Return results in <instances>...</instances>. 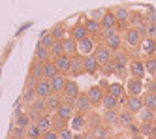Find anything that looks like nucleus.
Returning a JSON list of instances; mask_svg holds the SVG:
<instances>
[{
	"instance_id": "c85d7f7f",
	"label": "nucleus",
	"mask_w": 156,
	"mask_h": 139,
	"mask_svg": "<svg viewBox=\"0 0 156 139\" xmlns=\"http://www.w3.org/2000/svg\"><path fill=\"white\" fill-rule=\"evenodd\" d=\"M141 49H143V53H147V55H154L156 53V40L143 38L141 40Z\"/></svg>"
},
{
	"instance_id": "8fccbe9b",
	"label": "nucleus",
	"mask_w": 156,
	"mask_h": 139,
	"mask_svg": "<svg viewBox=\"0 0 156 139\" xmlns=\"http://www.w3.org/2000/svg\"><path fill=\"white\" fill-rule=\"evenodd\" d=\"M104 13H105L104 9H92V11H90V19H94V21H102Z\"/></svg>"
},
{
	"instance_id": "3c124183",
	"label": "nucleus",
	"mask_w": 156,
	"mask_h": 139,
	"mask_svg": "<svg viewBox=\"0 0 156 139\" xmlns=\"http://www.w3.org/2000/svg\"><path fill=\"white\" fill-rule=\"evenodd\" d=\"M41 139H58V132H55V130H47V132H43Z\"/></svg>"
},
{
	"instance_id": "2eb2a0df",
	"label": "nucleus",
	"mask_w": 156,
	"mask_h": 139,
	"mask_svg": "<svg viewBox=\"0 0 156 139\" xmlns=\"http://www.w3.org/2000/svg\"><path fill=\"white\" fill-rule=\"evenodd\" d=\"M73 111H75L73 105L62 102V105L57 109V119H60V120H64V122H68V120H72V117H73Z\"/></svg>"
},
{
	"instance_id": "f3484780",
	"label": "nucleus",
	"mask_w": 156,
	"mask_h": 139,
	"mask_svg": "<svg viewBox=\"0 0 156 139\" xmlns=\"http://www.w3.org/2000/svg\"><path fill=\"white\" fill-rule=\"evenodd\" d=\"M143 107H145V105H143V98H141V96H128V98H126V109L132 111L133 115L139 113Z\"/></svg>"
},
{
	"instance_id": "f257e3e1",
	"label": "nucleus",
	"mask_w": 156,
	"mask_h": 139,
	"mask_svg": "<svg viewBox=\"0 0 156 139\" xmlns=\"http://www.w3.org/2000/svg\"><path fill=\"white\" fill-rule=\"evenodd\" d=\"M102 36H104L105 45L113 53L120 49V45H122V34H119L117 30H102Z\"/></svg>"
},
{
	"instance_id": "de8ad7c7",
	"label": "nucleus",
	"mask_w": 156,
	"mask_h": 139,
	"mask_svg": "<svg viewBox=\"0 0 156 139\" xmlns=\"http://www.w3.org/2000/svg\"><path fill=\"white\" fill-rule=\"evenodd\" d=\"M58 139H73V130L72 128H62V130H58Z\"/></svg>"
},
{
	"instance_id": "4d7b16f0",
	"label": "nucleus",
	"mask_w": 156,
	"mask_h": 139,
	"mask_svg": "<svg viewBox=\"0 0 156 139\" xmlns=\"http://www.w3.org/2000/svg\"><path fill=\"white\" fill-rule=\"evenodd\" d=\"M83 139H94L90 132H83Z\"/></svg>"
},
{
	"instance_id": "a19ab883",
	"label": "nucleus",
	"mask_w": 156,
	"mask_h": 139,
	"mask_svg": "<svg viewBox=\"0 0 156 139\" xmlns=\"http://www.w3.org/2000/svg\"><path fill=\"white\" fill-rule=\"evenodd\" d=\"M51 60H55V59H58V56H62L64 55V47H62V41H55L53 45H51Z\"/></svg>"
},
{
	"instance_id": "c756f323",
	"label": "nucleus",
	"mask_w": 156,
	"mask_h": 139,
	"mask_svg": "<svg viewBox=\"0 0 156 139\" xmlns=\"http://www.w3.org/2000/svg\"><path fill=\"white\" fill-rule=\"evenodd\" d=\"M32 79H36V81H40V79H43V62H38V60H34V64H32V68H30V73H28Z\"/></svg>"
},
{
	"instance_id": "a211bd4d",
	"label": "nucleus",
	"mask_w": 156,
	"mask_h": 139,
	"mask_svg": "<svg viewBox=\"0 0 156 139\" xmlns=\"http://www.w3.org/2000/svg\"><path fill=\"white\" fill-rule=\"evenodd\" d=\"M100 23H102V30H117V17L113 11H105Z\"/></svg>"
},
{
	"instance_id": "bb28decb",
	"label": "nucleus",
	"mask_w": 156,
	"mask_h": 139,
	"mask_svg": "<svg viewBox=\"0 0 156 139\" xmlns=\"http://www.w3.org/2000/svg\"><path fill=\"white\" fill-rule=\"evenodd\" d=\"M102 120H104L105 126L119 124V113H117V109H109V111H105V113H104V117H102Z\"/></svg>"
},
{
	"instance_id": "a878e982",
	"label": "nucleus",
	"mask_w": 156,
	"mask_h": 139,
	"mask_svg": "<svg viewBox=\"0 0 156 139\" xmlns=\"http://www.w3.org/2000/svg\"><path fill=\"white\" fill-rule=\"evenodd\" d=\"M130 56H128V53H124V51H115V55H113V62L115 64H119V66H124V68H128V64H130Z\"/></svg>"
},
{
	"instance_id": "13d9d810",
	"label": "nucleus",
	"mask_w": 156,
	"mask_h": 139,
	"mask_svg": "<svg viewBox=\"0 0 156 139\" xmlns=\"http://www.w3.org/2000/svg\"><path fill=\"white\" fill-rule=\"evenodd\" d=\"M73 139H83V132H77V134H73Z\"/></svg>"
},
{
	"instance_id": "72a5a7b5",
	"label": "nucleus",
	"mask_w": 156,
	"mask_h": 139,
	"mask_svg": "<svg viewBox=\"0 0 156 139\" xmlns=\"http://www.w3.org/2000/svg\"><path fill=\"white\" fill-rule=\"evenodd\" d=\"M107 92H109V94H113V96H117V98H120V96H124V85L119 83V81H115V83H109Z\"/></svg>"
},
{
	"instance_id": "5fc2aeb1",
	"label": "nucleus",
	"mask_w": 156,
	"mask_h": 139,
	"mask_svg": "<svg viewBox=\"0 0 156 139\" xmlns=\"http://www.w3.org/2000/svg\"><path fill=\"white\" fill-rule=\"evenodd\" d=\"M145 88H147V92H152V94H156V79H152L151 83L145 85Z\"/></svg>"
},
{
	"instance_id": "7c9ffc66",
	"label": "nucleus",
	"mask_w": 156,
	"mask_h": 139,
	"mask_svg": "<svg viewBox=\"0 0 156 139\" xmlns=\"http://www.w3.org/2000/svg\"><path fill=\"white\" fill-rule=\"evenodd\" d=\"M128 23H130V27L137 28L139 25H143V23H147V19H145V15H141L139 11H132V13H130V17H128Z\"/></svg>"
},
{
	"instance_id": "9d476101",
	"label": "nucleus",
	"mask_w": 156,
	"mask_h": 139,
	"mask_svg": "<svg viewBox=\"0 0 156 139\" xmlns=\"http://www.w3.org/2000/svg\"><path fill=\"white\" fill-rule=\"evenodd\" d=\"M83 70H85V73H90V75H96L100 72V64L92 55L83 56Z\"/></svg>"
},
{
	"instance_id": "e433bc0d",
	"label": "nucleus",
	"mask_w": 156,
	"mask_h": 139,
	"mask_svg": "<svg viewBox=\"0 0 156 139\" xmlns=\"http://www.w3.org/2000/svg\"><path fill=\"white\" fill-rule=\"evenodd\" d=\"M41 135H43V132L38 128L36 122H32L28 128H27V137H28V139H41Z\"/></svg>"
},
{
	"instance_id": "1a4fd4ad",
	"label": "nucleus",
	"mask_w": 156,
	"mask_h": 139,
	"mask_svg": "<svg viewBox=\"0 0 156 139\" xmlns=\"http://www.w3.org/2000/svg\"><path fill=\"white\" fill-rule=\"evenodd\" d=\"M145 85H143V79H136V77H130L128 83H126V90L130 96H141Z\"/></svg>"
},
{
	"instance_id": "5701e85b",
	"label": "nucleus",
	"mask_w": 156,
	"mask_h": 139,
	"mask_svg": "<svg viewBox=\"0 0 156 139\" xmlns=\"http://www.w3.org/2000/svg\"><path fill=\"white\" fill-rule=\"evenodd\" d=\"M102 107L105 109V111H109V109H117L119 107V98L117 96H113V94H104V100H102Z\"/></svg>"
},
{
	"instance_id": "37998d69",
	"label": "nucleus",
	"mask_w": 156,
	"mask_h": 139,
	"mask_svg": "<svg viewBox=\"0 0 156 139\" xmlns=\"http://www.w3.org/2000/svg\"><path fill=\"white\" fill-rule=\"evenodd\" d=\"M145 70H147V73L156 77V59L154 56H149L147 60H145Z\"/></svg>"
},
{
	"instance_id": "680f3d73",
	"label": "nucleus",
	"mask_w": 156,
	"mask_h": 139,
	"mask_svg": "<svg viewBox=\"0 0 156 139\" xmlns=\"http://www.w3.org/2000/svg\"><path fill=\"white\" fill-rule=\"evenodd\" d=\"M147 139H156V137H154V135H151V137H147Z\"/></svg>"
},
{
	"instance_id": "6e6d98bb",
	"label": "nucleus",
	"mask_w": 156,
	"mask_h": 139,
	"mask_svg": "<svg viewBox=\"0 0 156 139\" xmlns=\"http://www.w3.org/2000/svg\"><path fill=\"white\" fill-rule=\"evenodd\" d=\"M128 130H130L132 135H137V134H139V124H130V126H128Z\"/></svg>"
},
{
	"instance_id": "a18cd8bd",
	"label": "nucleus",
	"mask_w": 156,
	"mask_h": 139,
	"mask_svg": "<svg viewBox=\"0 0 156 139\" xmlns=\"http://www.w3.org/2000/svg\"><path fill=\"white\" fill-rule=\"evenodd\" d=\"M9 137L12 139H25L27 137V128H19V126H15V128L9 132Z\"/></svg>"
},
{
	"instance_id": "58836bf2",
	"label": "nucleus",
	"mask_w": 156,
	"mask_h": 139,
	"mask_svg": "<svg viewBox=\"0 0 156 139\" xmlns=\"http://www.w3.org/2000/svg\"><path fill=\"white\" fill-rule=\"evenodd\" d=\"M38 96H36V90L34 87H25V92H23V96H21V100H23L25 103H32Z\"/></svg>"
},
{
	"instance_id": "423d86ee",
	"label": "nucleus",
	"mask_w": 156,
	"mask_h": 139,
	"mask_svg": "<svg viewBox=\"0 0 156 139\" xmlns=\"http://www.w3.org/2000/svg\"><path fill=\"white\" fill-rule=\"evenodd\" d=\"M77 96H79V85H77L75 79H68V81H66L64 90H62V100H64V98H70V100L75 102Z\"/></svg>"
},
{
	"instance_id": "f8f14e48",
	"label": "nucleus",
	"mask_w": 156,
	"mask_h": 139,
	"mask_svg": "<svg viewBox=\"0 0 156 139\" xmlns=\"http://www.w3.org/2000/svg\"><path fill=\"white\" fill-rule=\"evenodd\" d=\"M55 66H57L58 73H62V75H70L72 56H68V55H62V56H58V59H55Z\"/></svg>"
},
{
	"instance_id": "2f4dec72",
	"label": "nucleus",
	"mask_w": 156,
	"mask_h": 139,
	"mask_svg": "<svg viewBox=\"0 0 156 139\" xmlns=\"http://www.w3.org/2000/svg\"><path fill=\"white\" fill-rule=\"evenodd\" d=\"M85 27H87V30H88V34H90V36H96V34L102 32V23H100V21H94V19H88V21L85 23Z\"/></svg>"
},
{
	"instance_id": "4c0bfd02",
	"label": "nucleus",
	"mask_w": 156,
	"mask_h": 139,
	"mask_svg": "<svg viewBox=\"0 0 156 139\" xmlns=\"http://www.w3.org/2000/svg\"><path fill=\"white\" fill-rule=\"evenodd\" d=\"M113 13H115L117 21H128V17H130L132 11H130L128 8H124V6H119V8H115V9H113Z\"/></svg>"
},
{
	"instance_id": "4be33fe9",
	"label": "nucleus",
	"mask_w": 156,
	"mask_h": 139,
	"mask_svg": "<svg viewBox=\"0 0 156 139\" xmlns=\"http://www.w3.org/2000/svg\"><path fill=\"white\" fill-rule=\"evenodd\" d=\"M62 47H64V55H68V56L79 55V53H77V41H75L72 36L66 38V40H62Z\"/></svg>"
},
{
	"instance_id": "09e8293b",
	"label": "nucleus",
	"mask_w": 156,
	"mask_h": 139,
	"mask_svg": "<svg viewBox=\"0 0 156 139\" xmlns=\"http://www.w3.org/2000/svg\"><path fill=\"white\" fill-rule=\"evenodd\" d=\"M147 38L156 40V23H149V27H147Z\"/></svg>"
},
{
	"instance_id": "79ce46f5",
	"label": "nucleus",
	"mask_w": 156,
	"mask_h": 139,
	"mask_svg": "<svg viewBox=\"0 0 156 139\" xmlns=\"http://www.w3.org/2000/svg\"><path fill=\"white\" fill-rule=\"evenodd\" d=\"M137 115H139V120L141 122H152L154 120V111H151L149 107H143Z\"/></svg>"
},
{
	"instance_id": "0eeeda50",
	"label": "nucleus",
	"mask_w": 156,
	"mask_h": 139,
	"mask_svg": "<svg viewBox=\"0 0 156 139\" xmlns=\"http://www.w3.org/2000/svg\"><path fill=\"white\" fill-rule=\"evenodd\" d=\"M96 49V45H94V40L88 36L81 41H77V53H79L81 56H87V55H92Z\"/></svg>"
},
{
	"instance_id": "ddd939ff",
	"label": "nucleus",
	"mask_w": 156,
	"mask_h": 139,
	"mask_svg": "<svg viewBox=\"0 0 156 139\" xmlns=\"http://www.w3.org/2000/svg\"><path fill=\"white\" fill-rule=\"evenodd\" d=\"M45 100V109H47V113H57V109L62 105V98L58 96V94H51L47 96V98H43Z\"/></svg>"
},
{
	"instance_id": "20e7f679",
	"label": "nucleus",
	"mask_w": 156,
	"mask_h": 139,
	"mask_svg": "<svg viewBox=\"0 0 156 139\" xmlns=\"http://www.w3.org/2000/svg\"><path fill=\"white\" fill-rule=\"evenodd\" d=\"M141 34L137 32V28L130 27L124 34H122V41H126V45H130V47H139L141 45Z\"/></svg>"
},
{
	"instance_id": "603ef678",
	"label": "nucleus",
	"mask_w": 156,
	"mask_h": 139,
	"mask_svg": "<svg viewBox=\"0 0 156 139\" xmlns=\"http://www.w3.org/2000/svg\"><path fill=\"white\" fill-rule=\"evenodd\" d=\"M145 19H147V23H156V9L149 8V11H147V15H145Z\"/></svg>"
},
{
	"instance_id": "c03bdc74",
	"label": "nucleus",
	"mask_w": 156,
	"mask_h": 139,
	"mask_svg": "<svg viewBox=\"0 0 156 139\" xmlns=\"http://www.w3.org/2000/svg\"><path fill=\"white\" fill-rule=\"evenodd\" d=\"M152 124L154 122H141L139 124V134L143 137H151L152 135Z\"/></svg>"
},
{
	"instance_id": "9b49d317",
	"label": "nucleus",
	"mask_w": 156,
	"mask_h": 139,
	"mask_svg": "<svg viewBox=\"0 0 156 139\" xmlns=\"http://www.w3.org/2000/svg\"><path fill=\"white\" fill-rule=\"evenodd\" d=\"M73 107H75V111H79L83 115V113H88L92 109V103H90V100H88L87 94H79L73 102Z\"/></svg>"
},
{
	"instance_id": "4468645a",
	"label": "nucleus",
	"mask_w": 156,
	"mask_h": 139,
	"mask_svg": "<svg viewBox=\"0 0 156 139\" xmlns=\"http://www.w3.org/2000/svg\"><path fill=\"white\" fill-rule=\"evenodd\" d=\"M34 90H36V96H38V98H47V96L51 94L49 79H40V81H36Z\"/></svg>"
},
{
	"instance_id": "39448f33",
	"label": "nucleus",
	"mask_w": 156,
	"mask_h": 139,
	"mask_svg": "<svg viewBox=\"0 0 156 139\" xmlns=\"http://www.w3.org/2000/svg\"><path fill=\"white\" fill-rule=\"evenodd\" d=\"M85 94L88 96V100H90V103L92 105H102V100H104V88L100 87V85H92L90 88H88Z\"/></svg>"
},
{
	"instance_id": "49530a36",
	"label": "nucleus",
	"mask_w": 156,
	"mask_h": 139,
	"mask_svg": "<svg viewBox=\"0 0 156 139\" xmlns=\"http://www.w3.org/2000/svg\"><path fill=\"white\" fill-rule=\"evenodd\" d=\"M40 43L43 45V47L51 49V45L55 43V40H53V36H51V32H43V34H41V40H40Z\"/></svg>"
},
{
	"instance_id": "f03ea898",
	"label": "nucleus",
	"mask_w": 156,
	"mask_h": 139,
	"mask_svg": "<svg viewBox=\"0 0 156 139\" xmlns=\"http://www.w3.org/2000/svg\"><path fill=\"white\" fill-rule=\"evenodd\" d=\"M92 56L98 60V64H100V66H105L107 62L113 60V51H111V49L107 47V45L104 43V45H98V47L94 49Z\"/></svg>"
},
{
	"instance_id": "052dcab7",
	"label": "nucleus",
	"mask_w": 156,
	"mask_h": 139,
	"mask_svg": "<svg viewBox=\"0 0 156 139\" xmlns=\"http://www.w3.org/2000/svg\"><path fill=\"white\" fill-rule=\"evenodd\" d=\"M152 135L156 137V124H152Z\"/></svg>"
},
{
	"instance_id": "b1692460",
	"label": "nucleus",
	"mask_w": 156,
	"mask_h": 139,
	"mask_svg": "<svg viewBox=\"0 0 156 139\" xmlns=\"http://www.w3.org/2000/svg\"><path fill=\"white\" fill-rule=\"evenodd\" d=\"M90 134H92V137L94 139H107V135H109V130H107V126L105 124H94L92 128H90Z\"/></svg>"
},
{
	"instance_id": "ea45409f",
	"label": "nucleus",
	"mask_w": 156,
	"mask_h": 139,
	"mask_svg": "<svg viewBox=\"0 0 156 139\" xmlns=\"http://www.w3.org/2000/svg\"><path fill=\"white\" fill-rule=\"evenodd\" d=\"M49 32H51V36H53L55 41H62V40H66V30H64V27H60V25H58V27H53Z\"/></svg>"
},
{
	"instance_id": "7ed1b4c3",
	"label": "nucleus",
	"mask_w": 156,
	"mask_h": 139,
	"mask_svg": "<svg viewBox=\"0 0 156 139\" xmlns=\"http://www.w3.org/2000/svg\"><path fill=\"white\" fill-rule=\"evenodd\" d=\"M128 72L132 77L136 79H143L145 75H147V70H145V62L139 60V59H132L130 64H128Z\"/></svg>"
},
{
	"instance_id": "864d4df0",
	"label": "nucleus",
	"mask_w": 156,
	"mask_h": 139,
	"mask_svg": "<svg viewBox=\"0 0 156 139\" xmlns=\"http://www.w3.org/2000/svg\"><path fill=\"white\" fill-rule=\"evenodd\" d=\"M147 27H149V23H143V25L137 27V32L141 34V38H147Z\"/></svg>"
},
{
	"instance_id": "c9c22d12",
	"label": "nucleus",
	"mask_w": 156,
	"mask_h": 139,
	"mask_svg": "<svg viewBox=\"0 0 156 139\" xmlns=\"http://www.w3.org/2000/svg\"><path fill=\"white\" fill-rule=\"evenodd\" d=\"M30 124H32V120H30V115L28 113L21 111L17 117H15V126H19V128H28Z\"/></svg>"
},
{
	"instance_id": "aec40b11",
	"label": "nucleus",
	"mask_w": 156,
	"mask_h": 139,
	"mask_svg": "<svg viewBox=\"0 0 156 139\" xmlns=\"http://www.w3.org/2000/svg\"><path fill=\"white\" fill-rule=\"evenodd\" d=\"M34 60H38V62H47V60H51V51L47 47H43L41 43H38L36 49H34Z\"/></svg>"
},
{
	"instance_id": "bf43d9fd",
	"label": "nucleus",
	"mask_w": 156,
	"mask_h": 139,
	"mask_svg": "<svg viewBox=\"0 0 156 139\" xmlns=\"http://www.w3.org/2000/svg\"><path fill=\"white\" fill-rule=\"evenodd\" d=\"M132 139H147V137H143L141 134H137V135H132Z\"/></svg>"
},
{
	"instance_id": "393cba45",
	"label": "nucleus",
	"mask_w": 156,
	"mask_h": 139,
	"mask_svg": "<svg viewBox=\"0 0 156 139\" xmlns=\"http://www.w3.org/2000/svg\"><path fill=\"white\" fill-rule=\"evenodd\" d=\"M133 113L132 111H128V109H124V111H120L119 113V124L120 126H124V128H128L130 124H133Z\"/></svg>"
},
{
	"instance_id": "473e14b6",
	"label": "nucleus",
	"mask_w": 156,
	"mask_h": 139,
	"mask_svg": "<svg viewBox=\"0 0 156 139\" xmlns=\"http://www.w3.org/2000/svg\"><path fill=\"white\" fill-rule=\"evenodd\" d=\"M141 98H143V105L156 113V94H152V92H145Z\"/></svg>"
},
{
	"instance_id": "6ab92c4d",
	"label": "nucleus",
	"mask_w": 156,
	"mask_h": 139,
	"mask_svg": "<svg viewBox=\"0 0 156 139\" xmlns=\"http://www.w3.org/2000/svg\"><path fill=\"white\" fill-rule=\"evenodd\" d=\"M70 36H72L75 41H81V40L88 38L90 34H88V30H87V27H85V23H79V25H75V27L72 28V34H70Z\"/></svg>"
},
{
	"instance_id": "412c9836",
	"label": "nucleus",
	"mask_w": 156,
	"mask_h": 139,
	"mask_svg": "<svg viewBox=\"0 0 156 139\" xmlns=\"http://www.w3.org/2000/svg\"><path fill=\"white\" fill-rule=\"evenodd\" d=\"M36 124H38V128H40L41 132L53 130V115H51V113H43L41 117L36 120Z\"/></svg>"
},
{
	"instance_id": "cd10ccee",
	"label": "nucleus",
	"mask_w": 156,
	"mask_h": 139,
	"mask_svg": "<svg viewBox=\"0 0 156 139\" xmlns=\"http://www.w3.org/2000/svg\"><path fill=\"white\" fill-rule=\"evenodd\" d=\"M57 73H58V70H57V66H55V60L43 62V79H51Z\"/></svg>"
},
{
	"instance_id": "6e6552de",
	"label": "nucleus",
	"mask_w": 156,
	"mask_h": 139,
	"mask_svg": "<svg viewBox=\"0 0 156 139\" xmlns=\"http://www.w3.org/2000/svg\"><path fill=\"white\" fill-rule=\"evenodd\" d=\"M66 75H62V73H57L55 77H51L49 79V85H51V92L53 94H62V90H64V87H66Z\"/></svg>"
},
{
	"instance_id": "e2e57ef3",
	"label": "nucleus",
	"mask_w": 156,
	"mask_h": 139,
	"mask_svg": "<svg viewBox=\"0 0 156 139\" xmlns=\"http://www.w3.org/2000/svg\"><path fill=\"white\" fill-rule=\"evenodd\" d=\"M154 79H156V77H154Z\"/></svg>"
},
{
	"instance_id": "f704fd0d",
	"label": "nucleus",
	"mask_w": 156,
	"mask_h": 139,
	"mask_svg": "<svg viewBox=\"0 0 156 139\" xmlns=\"http://www.w3.org/2000/svg\"><path fill=\"white\" fill-rule=\"evenodd\" d=\"M85 124H87V122H85V117H83V115H73L70 128L75 130V132H83V130H85Z\"/></svg>"
},
{
	"instance_id": "dca6fc26",
	"label": "nucleus",
	"mask_w": 156,
	"mask_h": 139,
	"mask_svg": "<svg viewBox=\"0 0 156 139\" xmlns=\"http://www.w3.org/2000/svg\"><path fill=\"white\" fill-rule=\"evenodd\" d=\"M85 72L83 70V56L81 55H75L72 56V66H70V75L75 79V77H79L81 73Z\"/></svg>"
}]
</instances>
